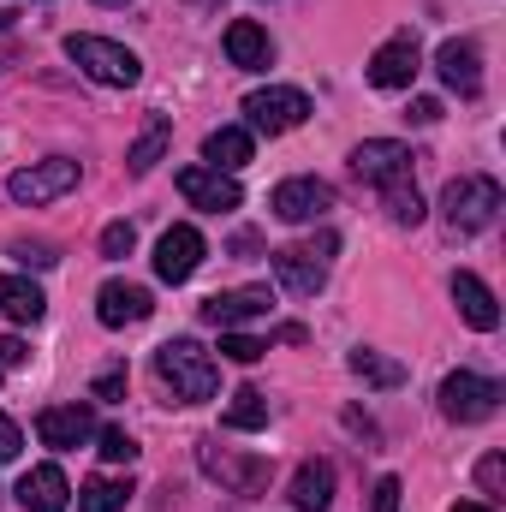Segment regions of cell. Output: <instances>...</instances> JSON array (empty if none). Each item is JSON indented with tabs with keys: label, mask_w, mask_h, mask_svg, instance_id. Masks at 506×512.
<instances>
[{
	"label": "cell",
	"mask_w": 506,
	"mask_h": 512,
	"mask_svg": "<svg viewBox=\"0 0 506 512\" xmlns=\"http://www.w3.org/2000/svg\"><path fill=\"white\" fill-rule=\"evenodd\" d=\"M399 495H405V489H399V477H381V483H376V512H399Z\"/></svg>",
	"instance_id": "37"
},
{
	"label": "cell",
	"mask_w": 506,
	"mask_h": 512,
	"mask_svg": "<svg viewBox=\"0 0 506 512\" xmlns=\"http://www.w3.org/2000/svg\"><path fill=\"white\" fill-rule=\"evenodd\" d=\"M18 501H24V512H66L72 507V483H66L60 465H36L18 483Z\"/></svg>",
	"instance_id": "17"
},
{
	"label": "cell",
	"mask_w": 506,
	"mask_h": 512,
	"mask_svg": "<svg viewBox=\"0 0 506 512\" xmlns=\"http://www.w3.org/2000/svg\"><path fill=\"white\" fill-rule=\"evenodd\" d=\"M310 120V96L292 90V84H268V90H251L245 96V131H262V137H280V131H298Z\"/></svg>",
	"instance_id": "5"
},
{
	"label": "cell",
	"mask_w": 506,
	"mask_h": 512,
	"mask_svg": "<svg viewBox=\"0 0 506 512\" xmlns=\"http://www.w3.org/2000/svg\"><path fill=\"white\" fill-rule=\"evenodd\" d=\"M346 364H352V376H358V382H370V387H399V382H405V364L381 358V352H370V346H358Z\"/></svg>",
	"instance_id": "26"
},
{
	"label": "cell",
	"mask_w": 506,
	"mask_h": 512,
	"mask_svg": "<svg viewBox=\"0 0 506 512\" xmlns=\"http://www.w3.org/2000/svg\"><path fill=\"white\" fill-rule=\"evenodd\" d=\"M381 197H387V215H393V227H417V221H423V215H429V209H423V197H417V185H411V179H405V185H387V191H381Z\"/></svg>",
	"instance_id": "28"
},
{
	"label": "cell",
	"mask_w": 506,
	"mask_h": 512,
	"mask_svg": "<svg viewBox=\"0 0 506 512\" xmlns=\"http://www.w3.org/2000/svg\"><path fill=\"white\" fill-rule=\"evenodd\" d=\"M334 251H340V239L322 233V239H310V245H280V251H268V262H274V280H280L292 298H316V292L328 286V256Z\"/></svg>",
	"instance_id": "4"
},
{
	"label": "cell",
	"mask_w": 506,
	"mask_h": 512,
	"mask_svg": "<svg viewBox=\"0 0 506 512\" xmlns=\"http://www.w3.org/2000/svg\"><path fill=\"white\" fill-rule=\"evenodd\" d=\"M203 233L191 227V221H179V227H167L161 233V245H155V274L167 280V286H185L197 268H203Z\"/></svg>",
	"instance_id": "10"
},
{
	"label": "cell",
	"mask_w": 506,
	"mask_h": 512,
	"mask_svg": "<svg viewBox=\"0 0 506 512\" xmlns=\"http://www.w3.org/2000/svg\"><path fill=\"white\" fill-rule=\"evenodd\" d=\"M18 364H30V346H24L18 334H6V340H0V370H18Z\"/></svg>",
	"instance_id": "35"
},
{
	"label": "cell",
	"mask_w": 506,
	"mask_h": 512,
	"mask_svg": "<svg viewBox=\"0 0 506 512\" xmlns=\"http://www.w3.org/2000/svg\"><path fill=\"white\" fill-rule=\"evenodd\" d=\"M96 399H102V405L126 399V370H102V376H96Z\"/></svg>",
	"instance_id": "33"
},
{
	"label": "cell",
	"mask_w": 506,
	"mask_h": 512,
	"mask_svg": "<svg viewBox=\"0 0 506 512\" xmlns=\"http://www.w3.org/2000/svg\"><path fill=\"white\" fill-rule=\"evenodd\" d=\"M352 173L358 179H370V185H405L411 179V149L399 143V137H364L358 149H352Z\"/></svg>",
	"instance_id": "9"
},
{
	"label": "cell",
	"mask_w": 506,
	"mask_h": 512,
	"mask_svg": "<svg viewBox=\"0 0 506 512\" xmlns=\"http://www.w3.org/2000/svg\"><path fill=\"white\" fill-rule=\"evenodd\" d=\"M96 441H102L96 453H102L108 465H131V459H137V441H131L126 429H120V423H108V429H96Z\"/></svg>",
	"instance_id": "29"
},
{
	"label": "cell",
	"mask_w": 506,
	"mask_h": 512,
	"mask_svg": "<svg viewBox=\"0 0 506 512\" xmlns=\"http://www.w3.org/2000/svg\"><path fill=\"white\" fill-rule=\"evenodd\" d=\"M155 376H161V387H167L179 405H203V399H215V387H221L215 358H209L197 340H167V346L155 352Z\"/></svg>",
	"instance_id": "1"
},
{
	"label": "cell",
	"mask_w": 506,
	"mask_h": 512,
	"mask_svg": "<svg viewBox=\"0 0 506 512\" xmlns=\"http://www.w3.org/2000/svg\"><path fill=\"white\" fill-rule=\"evenodd\" d=\"M495 405H501V382H489V376L453 370L441 382V417H453V423H483V417H495Z\"/></svg>",
	"instance_id": "7"
},
{
	"label": "cell",
	"mask_w": 506,
	"mask_h": 512,
	"mask_svg": "<svg viewBox=\"0 0 506 512\" xmlns=\"http://www.w3.org/2000/svg\"><path fill=\"white\" fill-rule=\"evenodd\" d=\"M36 435H42L48 447L72 453V447H84V441L96 435V411H90V405H48V411L36 417Z\"/></svg>",
	"instance_id": "16"
},
{
	"label": "cell",
	"mask_w": 506,
	"mask_h": 512,
	"mask_svg": "<svg viewBox=\"0 0 506 512\" xmlns=\"http://www.w3.org/2000/svg\"><path fill=\"white\" fill-rule=\"evenodd\" d=\"M126 483H114V477H90L84 489H78V512H126Z\"/></svg>",
	"instance_id": "27"
},
{
	"label": "cell",
	"mask_w": 506,
	"mask_h": 512,
	"mask_svg": "<svg viewBox=\"0 0 506 512\" xmlns=\"http://www.w3.org/2000/svg\"><path fill=\"white\" fill-rule=\"evenodd\" d=\"M268 209H274V221L304 227V221H316V215L334 209V185L328 179H280L274 197H268Z\"/></svg>",
	"instance_id": "8"
},
{
	"label": "cell",
	"mask_w": 506,
	"mask_h": 512,
	"mask_svg": "<svg viewBox=\"0 0 506 512\" xmlns=\"http://www.w3.org/2000/svg\"><path fill=\"white\" fill-rule=\"evenodd\" d=\"M453 512H495V507H483V501H459Z\"/></svg>",
	"instance_id": "39"
},
{
	"label": "cell",
	"mask_w": 506,
	"mask_h": 512,
	"mask_svg": "<svg viewBox=\"0 0 506 512\" xmlns=\"http://www.w3.org/2000/svg\"><path fill=\"white\" fill-rule=\"evenodd\" d=\"M251 155H256V137L245 126H221V131L203 137V161H209L215 173H239Z\"/></svg>",
	"instance_id": "22"
},
{
	"label": "cell",
	"mask_w": 506,
	"mask_h": 512,
	"mask_svg": "<svg viewBox=\"0 0 506 512\" xmlns=\"http://www.w3.org/2000/svg\"><path fill=\"white\" fill-rule=\"evenodd\" d=\"M197 459H203V471H209L215 483H227V489H239V495H251V489L268 483V471H262V465H245V459L221 453L215 441H203V447H197Z\"/></svg>",
	"instance_id": "20"
},
{
	"label": "cell",
	"mask_w": 506,
	"mask_h": 512,
	"mask_svg": "<svg viewBox=\"0 0 506 512\" xmlns=\"http://www.w3.org/2000/svg\"><path fill=\"white\" fill-rule=\"evenodd\" d=\"M435 72H441L447 90L477 96V90H483V54H477V42H471V36H447V42L435 48Z\"/></svg>",
	"instance_id": "14"
},
{
	"label": "cell",
	"mask_w": 506,
	"mask_h": 512,
	"mask_svg": "<svg viewBox=\"0 0 506 512\" xmlns=\"http://www.w3.org/2000/svg\"><path fill=\"white\" fill-rule=\"evenodd\" d=\"M102 6H126V0H102Z\"/></svg>",
	"instance_id": "40"
},
{
	"label": "cell",
	"mask_w": 506,
	"mask_h": 512,
	"mask_svg": "<svg viewBox=\"0 0 506 512\" xmlns=\"http://www.w3.org/2000/svg\"><path fill=\"white\" fill-rule=\"evenodd\" d=\"M411 120H417V126H435V120H441V102H435V96H417V102H411Z\"/></svg>",
	"instance_id": "38"
},
{
	"label": "cell",
	"mask_w": 506,
	"mask_h": 512,
	"mask_svg": "<svg viewBox=\"0 0 506 512\" xmlns=\"http://www.w3.org/2000/svg\"><path fill=\"white\" fill-rule=\"evenodd\" d=\"M453 304H459V316L477 328V334H495L501 328V304H495V292L465 268V274H453Z\"/></svg>",
	"instance_id": "18"
},
{
	"label": "cell",
	"mask_w": 506,
	"mask_h": 512,
	"mask_svg": "<svg viewBox=\"0 0 506 512\" xmlns=\"http://www.w3.org/2000/svg\"><path fill=\"white\" fill-rule=\"evenodd\" d=\"M268 310H274V292L268 286H233V292H215L203 304V322H215L221 334H233V328H245V322L268 316Z\"/></svg>",
	"instance_id": "12"
},
{
	"label": "cell",
	"mask_w": 506,
	"mask_h": 512,
	"mask_svg": "<svg viewBox=\"0 0 506 512\" xmlns=\"http://www.w3.org/2000/svg\"><path fill=\"white\" fill-rule=\"evenodd\" d=\"M66 54L96 78V84H108V90H131L137 78H143V60L131 54L126 42H114V36H90V30H72L66 36Z\"/></svg>",
	"instance_id": "3"
},
{
	"label": "cell",
	"mask_w": 506,
	"mask_h": 512,
	"mask_svg": "<svg viewBox=\"0 0 506 512\" xmlns=\"http://www.w3.org/2000/svg\"><path fill=\"white\" fill-rule=\"evenodd\" d=\"M495 215H501V185L489 173H459L441 191V221L453 233H483V227H495Z\"/></svg>",
	"instance_id": "2"
},
{
	"label": "cell",
	"mask_w": 506,
	"mask_h": 512,
	"mask_svg": "<svg viewBox=\"0 0 506 512\" xmlns=\"http://www.w3.org/2000/svg\"><path fill=\"white\" fill-rule=\"evenodd\" d=\"M66 191H78V161H72V155L30 161V167H18V173L6 179V197H12V203H30V209L54 203V197H66Z\"/></svg>",
	"instance_id": "6"
},
{
	"label": "cell",
	"mask_w": 506,
	"mask_h": 512,
	"mask_svg": "<svg viewBox=\"0 0 506 512\" xmlns=\"http://www.w3.org/2000/svg\"><path fill=\"white\" fill-rule=\"evenodd\" d=\"M179 197H185L191 209H209V215H227V209L245 203L239 179H233V173H215V167H185V173H179Z\"/></svg>",
	"instance_id": "11"
},
{
	"label": "cell",
	"mask_w": 506,
	"mask_h": 512,
	"mask_svg": "<svg viewBox=\"0 0 506 512\" xmlns=\"http://www.w3.org/2000/svg\"><path fill=\"white\" fill-rule=\"evenodd\" d=\"M221 423H227V429H239V435H251V429H268V393H256V387H239Z\"/></svg>",
	"instance_id": "25"
},
{
	"label": "cell",
	"mask_w": 506,
	"mask_h": 512,
	"mask_svg": "<svg viewBox=\"0 0 506 512\" xmlns=\"http://www.w3.org/2000/svg\"><path fill=\"white\" fill-rule=\"evenodd\" d=\"M131 251H137L131 221H108V227H102V256H108V262H120V256H131Z\"/></svg>",
	"instance_id": "31"
},
{
	"label": "cell",
	"mask_w": 506,
	"mask_h": 512,
	"mask_svg": "<svg viewBox=\"0 0 506 512\" xmlns=\"http://www.w3.org/2000/svg\"><path fill=\"white\" fill-rule=\"evenodd\" d=\"M262 352H268V340H251V334H239V328L221 334V358H233V364H256Z\"/></svg>",
	"instance_id": "30"
},
{
	"label": "cell",
	"mask_w": 506,
	"mask_h": 512,
	"mask_svg": "<svg viewBox=\"0 0 506 512\" xmlns=\"http://www.w3.org/2000/svg\"><path fill=\"white\" fill-rule=\"evenodd\" d=\"M417 36L411 30H399V36H387L376 54H370V84L376 90H411V78H417Z\"/></svg>",
	"instance_id": "13"
},
{
	"label": "cell",
	"mask_w": 506,
	"mask_h": 512,
	"mask_svg": "<svg viewBox=\"0 0 506 512\" xmlns=\"http://www.w3.org/2000/svg\"><path fill=\"white\" fill-rule=\"evenodd\" d=\"M292 507L298 512H328L334 507V465L328 459H310L292 471Z\"/></svg>",
	"instance_id": "21"
},
{
	"label": "cell",
	"mask_w": 506,
	"mask_h": 512,
	"mask_svg": "<svg viewBox=\"0 0 506 512\" xmlns=\"http://www.w3.org/2000/svg\"><path fill=\"white\" fill-rule=\"evenodd\" d=\"M12 256H18V262H36V268H54V262H60L54 245H12Z\"/></svg>",
	"instance_id": "36"
},
{
	"label": "cell",
	"mask_w": 506,
	"mask_h": 512,
	"mask_svg": "<svg viewBox=\"0 0 506 512\" xmlns=\"http://www.w3.org/2000/svg\"><path fill=\"white\" fill-rule=\"evenodd\" d=\"M149 310H155L149 286H131V280H108V286L96 292V316H102V328H137V322H149Z\"/></svg>",
	"instance_id": "15"
},
{
	"label": "cell",
	"mask_w": 506,
	"mask_h": 512,
	"mask_svg": "<svg viewBox=\"0 0 506 512\" xmlns=\"http://www.w3.org/2000/svg\"><path fill=\"white\" fill-rule=\"evenodd\" d=\"M18 447H24V435H18V423L0 411V465H12V459H18Z\"/></svg>",
	"instance_id": "34"
},
{
	"label": "cell",
	"mask_w": 506,
	"mask_h": 512,
	"mask_svg": "<svg viewBox=\"0 0 506 512\" xmlns=\"http://www.w3.org/2000/svg\"><path fill=\"white\" fill-rule=\"evenodd\" d=\"M477 483H483V495H501L506 489V459L501 453H489V459L477 465Z\"/></svg>",
	"instance_id": "32"
},
{
	"label": "cell",
	"mask_w": 506,
	"mask_h": 512,
	"mask_svg": "<svg viewBox=\"0 0 506 512\" xmlns=\"http://www.w3.org/2000/svg\"><path fill=\"white\" fill-rule=\"evenodd\" d=\"M227 60L245 66V72H268L274 66V42H268V30L256 18H233L227 24Z\"/></svg>",
	"instance_id": "19"
},
{
	"label": "cell",
	"mask_w": 506,
	"mask_h": 512,
	"mask_svg": "<svg viewBox=\"0 0 506 512\" xmlns=\"http://www.w3.org/2000/svg\"><path fill=\"white\" fill-rule=\"evenodd\" d=\"M0 310H6L12 322H42L48 298H42L36 280H24V274H0Z\"/></svg>",
	"instance_id": "23"
},
{
	"label": "cell",
	"mask_w": 506,
	"mask_h": 512,
	"mask_svg": "<svg viewBox=\"0 0 506 512\" xmlns=\"http://www.w3.org/2000/svg\"><path fill=\"white\" fill-rule=\"evenodd\" d=\"M167 143H173V126H167V120H161V114H155V120H149V126H143V137H137V143H131L126 167H131V173H137V179H143V173H149V167H155V161H161V155H167Z\"/></svg>",
	"instance_id": "24"
}]
</instances>
